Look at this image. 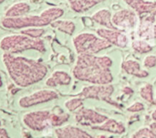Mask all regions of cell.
I'll return each mask as SVG.
<instances>
[{
	"label": "cell",
	"mask_w": 156,
	"mask_h": 138,
	"mask_svg": "<svg viewBox=\"0 0 156 138\" xmlns=\"http://www.w3.org/2000/svg\"><path fill=\"white\" fill-rule=\"evenodd\" d=\"M137 15H148L149 16H156V1L145 0H123Z\"/></svg>",
	"instance_id": "obj_10"
},
{
	"label": "cell",
	"mask_w": 156,
	"mask_h": 138,
	"mask_svg": "<svg viewBox=\"0 0 156 138\" xmlns=\"http://www.w3.org/2000/svg\"><path fill=\"white\" fill-rule=\"evenodd\" d=\"M122 69L129 75H133L138 78H146L149 76V72L141 69V65L134 60H128L122 62Z\"/></svg>",
	"instance_id": "obj_12"
},
{
	"label": "cell",
	"mask_w": 156,
	"mask_h": 138,
	"mask_svg": "<svg viewBox=\"0 0 156 138\" xmlns=\"http://www.w3.org/2000/svg\"><path fill=\"white\" fill-rule=\"evenodd\" d=\"M133 48L135 51H137L138 53H141V54L148 53L153 50V47L149 44V42L143 40L141 38L133 40Z\"/></svg>",
	"instance_id": "obj_20"
},
{
	"label": "cell",
	"mask_w": 156,
	"mask_h": 138,
	"mask_svg": "<svg viewBox=\"0 0 156 138\" xmlns=\"http://www.w3.org/2000/svg\"><path fill=\"white\" fill-rule=\"evenodd\" d=\"M58 138H95L87 132L75 126H66L57 131Z\"/></svg>",
	"instance_id": "obj_14"
},
{
	"label": "cell",
	"mask_w": 156,
	"mask_h": 138,
	"mask_svg": "<svg viewBox=\"0 0 156 138\" xmlns=\"http://www.w3.org/2000/svg\"><path fill=\"white\" fill-rule=\"evenodd\" d=\"M2 60L11 79L22 87L41 81L48 72L45 65L25 57L4 53Z\"/></svg>",
	"instance_id": "obj_2"
},
{
	"label": "cell",
	"mask_w": 156,
	"mask_h": 138,
	"mask_svg": "<svg viewBox=\"0 0 156 138\" xmlns=\"http://www.w3.org/2000/svg\"><path fill=\"white\" fill-rule=\"evenodd\" d=\"M132 138H156V133L151 127H143L137 130Z\"/></svg>",
	"instance_id": "obj_22"
},
{
	"label": "cell",
	"mask_w": 156,
	"mask_h": 138,
	"mask_svg": "<svg viewBox=\"0 0 156 138\" xmlns=\"http://www.w3.org/2000/svg\"><path fill=\"white\" fill-rule=\"evenodd\" d=\"M144 66L147 69H152L156 66V56L149 55L146 56L144 60Z\"/></svg>",
	"instance_id": "obj_24"
},
{
	"label": "cell",
	"mask_w": 156,
	"mask_h": 138,
	"mask_svg": "<svg viewBox=\"0 0 156 138\" xmlns=\"http://www.w3.org/2000/svg\"><path fill=\"white\" fill-rule=\"evenodd\" d=\"M66 107L69 110V111H75L77 109H79L80 107H81L83 105V100L81 98H73L70 99L69 101H67L65 103Z\"/></svg>",
	"instance_id": "obj_23"
},
{
	"label": "cell",
	"mask_w": 156,
	"mask_h": 138,
	"mask_svg": "<svg viewBox=\"0 0 156 138\" xmlns=\"http://www.w3.org/2000/svg\"><path fill=\"white\" fill-rule=\"evenodd\" d=\"M112 21L118 29L121 28V29L130 30L137 26L138 16L133 10L122 9L116 11L112 15Z\"/></svg>",
	"instance_id": "obj_7"
},
{
	"label": "cell",
	"mask_w": 156,
	"mask_h": 138,
	"mask_svg": "<svg viewBox=\"0 0 156 138\" xmlns=\"http://www.w3.org/2000/svg\"><path fill=\"white\" fill-rule=\"evenodd\" d=\"M19 33L28 36L32 38H40L44 35L45 29L42 27H27V28L20 29Z\"/></svg>",
	"instance_id": "obj_21"
},
{
	"label": "cell",
	"mask_w": 156,
	"mask_h": 138,
	"mask_svg": "<svg viewBox=\"0 0 156 138\" xmlns=\"http://www.w3.org/2000/svg\"><path fill=\"white\" fill-rule=\"evenodd\" d=\"M140 95L149 103H154V88L150 83H146L140 88Z\"/></svg>",
	"instance_id": "obj_19"
},
{
	"label": "cell",
	"mask_w": 156,
	"mask_h": 138,
	"mask_svg": "<svg viewBox=\"0 0 156 138\" xmlns=\"http://www.w3.org/2000/svg\"><path fill=\"white\" fill-rule=\"evenodd\" d=\"M53 28H56L68 35H72L76 30V25L72 20L69 19H57L50 24Z\"/></svg>",
	"instance_id": "obj_18"
},
{
	"label": "cell",
	"mask_w": 156,
	"mask_h": 138,
	"mask_svg": "<svg viewBox=\"0 0 156 138\" xmlns=\"http://www.w3.org/2000/svg\"><path fill=\"white\" fill-rule=\"evenodd\" d=\"M30 11V5L27 2H17L11 5L5 13V17H18L27 15Z\"/></svg>",
	"instance_id": "obj_15"
},
{
	"label": "cell",
	"mask_w": 156,
	"mask_h": 138,
	"mask_svg": "<svg viewBox=\"0 0 156 138\" xmlns=\"http://www.w3.org/2000/svg\"><path fill=\"white\" fill-rule=\"evenodd\" d=\"M144 110V104L140 102H135L127 108V111L131 113H138Z\"/></svg>",
	"instance_id": "obj_25"
},
{
	"label": "cell",
	"mask_w": 156,
	"mask_h": 138,
	"mask_svg": "<svg viewBox=\"0 0 156 138\" xmlns=\"http://www.w3.org/2000/svg\"><path fill=\"white\" fill-rule=\"evenodd\" d=\"M5 1V0H0V5H1L2 3H4Z\"/></svg>",
	"instance_id": "obj_27"
},
{
	"label": "cell",
	"mask_w": 156,
	"mask_h": 138,
	"mask_svg": "<svg viewBox=\"0 0 156 138\" xmlns=\"http://www.w3.org/2000/svg\"><path fill=\"white\" fill-rule=\"evenodd\" d=\"M0 49L5 53L14 54L25 50H37L39 52L46 51V46L41 38H32L28 36L19 34L6 35L0 40Z\"/></svg>",
	"instance_id": "obj_4"
},
{
	"label": "cell",
	"mask_w": 156,
	"mask_h": 138,
	"mask_svg": "<svg viewBox=\"0 0 156 138\" xmlns=\"http://www.w3.org/2000/svg\"><path fill=\"white\" fill-rule=\"evenodd\" d=\"M112 64V60L108 56L80 54L73 68V75L80 81L92 84H110L113 81L111 71Z\"/></svg>",
	"instance_id": "obj_1"
},
{
	"label": "cell",
	"mask_w": 156,
	"mask_h": 138,
	"mask_svg": "<svg viewBox=\"0 0 156 138\" xmlns=\"http://www.w3.org/2000/svg\"><path fill=\"white\" fill-rule=\"evenodd\" d=\"M73 46L80 54H97L103 49L112 47V44L104 38L90 32H82L72 39Z\"/></svg>",
	"instance_id": "obj_5"
},
{
	"label": "cell",
	"mask_w": 156,
	"mask_h": 138,
	"mask_svg": "<svg viewBox=\"0 0 156 138\" xmlns=\"http://www.w3.org/2000/svg\"><path fill=\"white\" fill-rule=\"evenodd\" d=\"M106 0H69L70 8L76 13H84Z\"/></svg>",
	"instance_id": "obj_16"
},
{
	"label": "cell",
	"mask_w": 156,
	"mask_h": 138,
	"mask_svg": "<svg viewBox=\"0 0 156 138\" xmlns=\"http://www.w3.org/2000/svg\"><path fill=\"white\" fill-rule=\"evenodd\" d=\"M114 92L112 84H93L85 86L79 93L78 97L84 99H94L104 101L117 108H121V105L112 99V95Z\"/></svg>",
	"instance_id": "obj_6"
},
{
	"label": "cell",
	"mask_w": 156,
	"mask_h": 138,
	"mask_svg": "<svg viewBox=\"0 0 156 138\" xmlns=\"http://www.w3.org/2000/svg\"><path fill=\"white\" fill-rule=\"evenodd\" d=\"M77 122L82 125H91L96 126L103 124L106 120H108V116L105 114H101L92 109L89 108H81L76 114L75 116Z\"/></svg>",
	"instance_id": "obj_8"
},
{
	"label": "cell",
	"mask_w": 156,
	"mask_h": 138,
	"mask_svg": "<svg viewBox=\"0 0 156 138\" xmlns=\"http://www.w3.org/2000/svg\"><path fill=\"white\" fill-rule=\"evenodd\" d=\"M92 129L105 131V132H109V133L115 134V135H122L126 130V128L122 123H121L115 119H112V118H108V120H106L103 124H101L100 125L93 126Z\"/></svg>",
	"instance_id": "obj_11"
},
{
	"label": "cell",
	"mask_w": 156,
	"mask_h": 138,
	"mask_svg": "<svg viewBox=\"0 0 156 138\" xmlns=\"http://www.w3.org/2000/svg\"><path fill=\"white\" fill-rule=\"evenodd\" d=\"M71 82V77L69 73L62 71H56L53 72L52 76L46 82L48 86H57V85H69Z\"/></svg>",
	"instance_id": "obj_17"
},
{
	"label": "cell",
	"mask_w": 156,
	"mask_h": 138,
	"mask_svg": "<svg viewBox=\"0 0 156 138\" xmlns=\"http://www.w3.org/2000/svg\"><path fill=\"white\" fill-rule=\"evenodd\" d=\"M152 118H153V120L156 123V109L153 112V114H152Z\"/></svg>",
	"instance_id": "obj_26"
},
{
	"label": "cell",
	"mask_w": 156,
	"mask_h": 138,
	"mask_svg": "<svg viewBox=\"0 0 156 138\" xmlns=\"http://www.w3.org/2000/svg\"><path fill=\"white\" fill-rule=\"evenodd\" d=\"M97 35L101 38L106 39L112 45H115L120 48H125L129 45V37L119 29L110 28H99L97 29Z\"/></svg>",
	"instance_id": "obj_9"
},
{
	"label": "cell",
	"mask_w": 156,
	"mask_h": 138,
	"mask_svg": "<svg viewBox=\"0 0 156 138\" xmlns=\"http://www.w3.org/2000/svg\"><path fill=\"white\" fill-rule=\"evenodd\" d=\"M112 13L109 9L106 8H102L97 12H95L92 16H91V19L93 21H95L96 23L104 26L106 28H110V29H118L112 23Z\"/></svg>",
	"instance_id": "obj_13"
},
{
	"label": "cell",
	"mask_w": 156,
	"mask_h": 138,
	"mask_svg": "<svg viewBox=\"0 0 156 138\" xmlns=\"http://www.w3.org/2000/svg\"><path fill=\"white\" fill-rule=\"evenodd\" d=\"M64 15V10L58 6L44 9L38 15H25L18 17H3L1 25L7 29H23L27 27H44Z\"/></svg>",
	"instance_id": "obj_3"
}]
</instances>
